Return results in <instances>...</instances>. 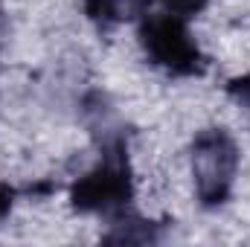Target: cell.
<instances>
[{"instance_id":"obj_1","label":"cell","mask_w":250,"mask_h":247,"mask_svg":"<svg viewBox=\"0 0 250 247\" xmlns=\"http://www.w3.org/2000/svg\"><path fill=\"white\" fill-rule=\"evenodd\" d=\"M134 201V172L123 131H105L99 163L70 186V206L82 215L120 218Z\"/></svg>"},{"instance_id":"obj_8","label":"cell","mask_w":250,"mask_h":247,"mask_svg":"<svg viewBox=\"0 0 250 247\" xmlns=\"http://www.w3.org/2000/svg\"><path fill=\"white\" fill-rule=\"evenodd\" d=\"M6 32H9V21H6V9H3V0H0V50L6 44Z\"/></svg>"},{"instance_id":"obj_2","label":"cell","mask_w":250,"mask_h":247,"mask_svg":"<svg viewBox=\"0 0 250 247\" xmlns=\"http://www.w3.org/2000/svg\"><path fill=\"white\" fill-rule=\"evenodd\" d=\"M137 38L146 59L175 79H201L209 67L195 35L189 32L187 18L172 12H146L140 18Z\"/></svg>"},{"instance_id":"obj_7","label":"cell","mask_w":250,"mask_h":247,"mask_svg":"<svg viewBox=\"0 0 250 247\" xmlns=\"http://www.w3.org/2000/svg\"><path fill=\"white\" fill-rule=\"evenodd\" d=\"M12 206H15V189L9 184H0V221L12 212Z\"/></svg>"},{"instance_id":"obj_6","label":"cell","mask_w":250,"mask_h":247,"mask_svg":"<svg viewBox=\"0 0 250 247\" xmlns=\"http://www.w3.org/2000/svg\"><path fill=\"white\" fill-rule=\"evenodd\" d=\"M157 3L163 6V12H172L178 18H195L198 12L207 9L209 0H157Z\"/></svg>"},{"instance_id":"obj_5","label":"cell","mask_w":250,"mask_h":247,"mask_svg":"<svg viewBox=\"0 0 250 247\" xmlns=\"http://www.w3.org/2000/svg\"><path fill=\"white\" fill-rule=\"evenodd\" d=\"M227 96L245 111V114H250V73H245V76H236V79H230L227 82Z\"/></svg>"},{"instance_id":"obj_3","label":"cell","mask_w":250,"mask_h":247,"mask_svg":"<svg viewBox=\"0 0 250 247\" xmlns=\"http://www.w3.org/2000/svg\"><path fill=\"white\" fill-rule=\"evenodd\" d=\"M239 145L227 128H204L189 145L195 195L204 209H218L230 201L239 175Z\"/></svg>"},{"instance_id":"obj_4","label":"cell","mask_w":250,"mask_h":247,"mask_svg":"<svg viewBox=\"0 0 250 247\" xmlns=\"http://www.w3.org/2000/svg\"><path fill=\"white\" fill-rule=\"evenodd\" d=\"M151 0H84V15L90 23H96L99 29H114L123 21L131 18H143Z\"/></svg>"}]
</instances>
